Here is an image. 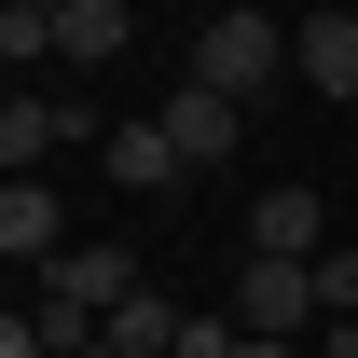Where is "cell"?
<instances>
[{"mask_svg": "<svg viewBox=\"0 0 358 358\" xmlns=\"http://www.w3.org/2000/svg\"><path fill=\"white\" fill-rule=\"evenodd\" d=\"M234 358H317V345H289V331H234Z\"/></svg>", "mask_w": 358, "mask_h": 358, "instance_id": "obj_15", "label": "cell"}, {"mask_svg": "<svg viewBox=\"0 0 358 358\" xmlns=\"http://www.w3.org/2000/svg\"><path fill=\"white\" fill-rule=\"evenodd\" d=\"M0 248H14L28 275L69 248V207H55V179H0Z\"/></svg>", "mask_w": 358, "mask_h": 358, "instance_id": "obj_7", "label": "cell"}, {"mask_svg": "<svg viewBox=\"0 0 358 358\" xmlns=\"http://www.w3.org/2000/svg\"><path fill=\"white\" fill-rule=\"evenodd\" d=\"M317 303L358 317V234H331V248H317Z\"/></svg>", "mask_w": 358, "mask_h": 358, "instance_id": "obj_13", "label": "cell"}, {"mask_svg": "<svg viewBox=\"0 0 358 358\" xmlns=\"http://www.w3.org/2000/svg\"><path fill=\"white\" fill-rule=\"evenodd\" d=\"M275 69H289V28H275V14H248V0L193 28V83H221L234 110H262V96H275Z\"/></svg>", "mask_w": 358, "mask_h": 358, "instance_id": "obj_2", "label": "cell"}, {"mask_svg": "<svg viewBox=\"0 0 358 358\" xmlns=\"http://www.w3.org/2000/svg\"><path fill=\"white\" fill-rule=\"evenodd\" d=\"M124 289H138V262H124V248H55V262L28 275V317H42V331H55V358H69L83 331H110V303H124Z\"/></svg>", "mask_w": 358, "mask_h": 358, "instance_id": "obj_1", "label": "cell"}, {"mask_svg": "<svg viewBox=\"0 0 358 358\" xmlns=\"http://www.w3.org/2000/svg\"><path fill=\"white\" fill-rule=\"evenodd\" d=\"M0 358H55V331H42L28 303H14V317H0Z\"/></svg>", "mask_w": 358, "mask_h": 358, "instance_id": "obj_14", "label": "cell"}, {"mask_svg": "<svg viewBox=\"0 0 358 358\" xmlns=\"http://www.w3.org/2000/svg\"><path fill=\"white\" fill-rule=\"evenodd\" d=\"M234 317H248V331H289V345H303L317 317V262H275V248H248V275H234Z\"/></svg>", "mask_w": 358, "mask_h": 358, "instance_id": "obj_3", "label": "cell"}, {"mask_svg": "<svg viewBox=\"0 0 358 358\" xmlns=\"http://www.w3.org/2000/svg\"><path fill=\"white\" fill-rule=\"evenodd\" d=\"M96 166L124 179V193H179V179H193V152L166 138V110H138V124H110V138H96Z\"/></svg>", "mask_w": 358, "mask_h": 358, "instance_id": "obj_5", "label": "cell"}, {"mask_svg": "<svg viewBox=\"0 0 358 358\" xmlns=\"http://www.w3.org/2000/svg\"><path fill=\"white\" fill-rule=\"evenodd\" d=\"M248 248H275V262H317V248H331V207H317L303 179H262V207H248Z\"/></svg>", "mask_w": 358, "mask_h": 358, "instance_id": "obj_6", "label": "cell"}, {"mask_svg": "<svg viewBox=\"0 0 358 358\" xmlns=\"http://www.w3.org/2000/svg\"><path fill=\"white\" fill-rule=\"evenodd\" d=\"M166 138L193 152V179H221L234 152H248V110H234L221 83H193V69H179V96H166Z\"/></svg>", "mask_w": 358, "mask_h": 358, "instance_id": "obj_4", "label": "cell"}, {"mask_svg": "<svg viewBox=\"0 0 358 358\" xmlns=\"http://www.w3.org/2000/svg\"><path fill=\"white\" fill-rule=\"evenodd\" d=\"M179 331H193V317H179L166 289H124V303H110V345L124 358H179Z\"/></svg>", "mask_w": 358, "mask_h": 358, "instance_id": "obj_11", "label": "cell"}, {"mask_svg": "<svg viewBox=\"0 0 358 358\" xmlns=\"http://www.w3.org/2000/svg\"><path fill=\"white\" fill-rule=\"evenodd\" d=\"M289 69H303L317 96L358 110V14H303V28H289Z\"/></svg>", "mask_w": 358, "mask_h": 358, "instance_id": "obj_8", "label": "cell"}, {"mask_svg": "<svg viewBox=\"0 0 358 358\" xmlns=\"http://www.w3.org/2000/svg\"><path fill=\"white\" fill-rule=\"evenodd\" d=\"M317 358H358V317H331V331H317Z\"/></svg>", "mask_w": 358, "mask_h": 358, "instance_id": "obj_16", "label": "cell"}, {"mask_svg": "<svg viewBox=\"0 0 358 358\" xmlns=\"http://www.w3.org/2000/svg\"><path fill=\"white\" fill-rule=\"evenodd\" d=\"M124 42H138V0H69L55 14V69H110Z\"/></svg>", "mask_w": 358, "mask_h": 358, "instance_id": "obj_9", "label": "cell"}, {"mask_svg": "<svg viewBox=\"0 0 358 358\" xmlns=\"http://www.w3.org/2000/svg\"><path fill=\"white\" fill-rule=\"evenodd\" d=\"M0 69H55V14L42 0H0Z\"/></svg>", "mask_w": 358, "mask_h": 358, "instance_id": "obj_12", "label": "cell"}, {"mask_svg": "<svg viewBox=\"0 0 358 358\" xmlns=\"http://www.w3.org/2000/svg\"><path fill=\"white\" fill-rule=\"evenodd\" d=\"M42 152H69V110L14 83V110H0V166H14V179H42Z\"/></svg>", "mask_w": 358, "mask_h": 358, "instance_id": "obj_10", "label": "cell"}]
</instances>
